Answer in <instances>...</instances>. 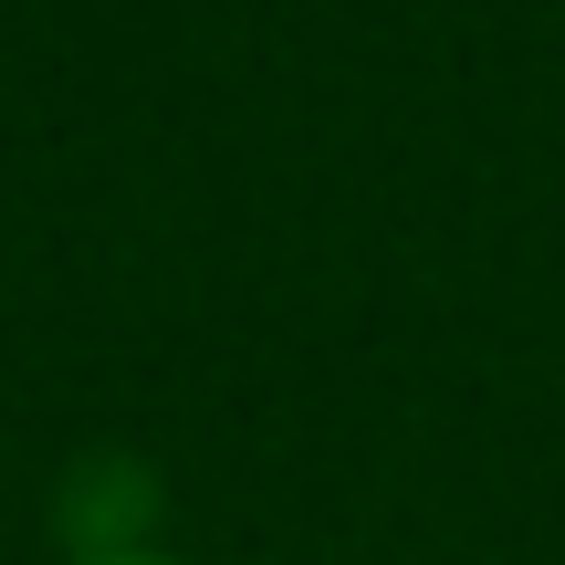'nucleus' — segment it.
Wrapping results in <instances>:
<instances>
[{
  "label": "nucleus",
  "instance_id": "obj_1",
  "mask_svg": "<svg viewBox=\"0 0 565 565\" xmlns=\"http://www.w3.org/2000/svg\"><path fill=\"white\" fill-rule=\"evenodd\" d=\"M74 565H189V555H168V545H95V555H74Z\"/></svg>",
  "mask_w": 565,
  "mask_h": 565
}]
</instances>
